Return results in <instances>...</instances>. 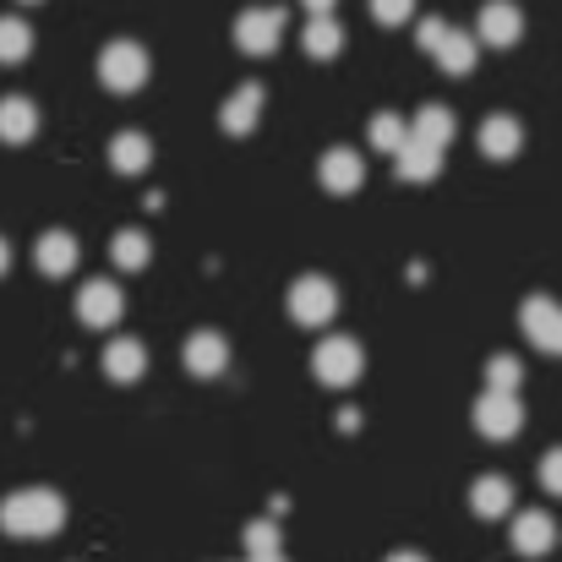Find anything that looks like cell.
Masks as SVG:
<instances>
[{
    "instance_id": "obj_27",
    "label": "cell",
    "mask_w": 562,
    "mask_h": 562,
    "mask_svg": "<svg viewBox=\"0 0 562 562\" xmlns=\"http://www.w3.org/2000/svg\"><path fill=\"white\" fill-rule=\"evenodd\" d=\"M519 376H525L519 356H492V361H486V382H492L497 393H519Z\"/></svg>"
},
{
    "instance_id": "obj_4",
    "label": "cell",
    "mask_w": 562,
    "mask_h": 562,
    "mask_svg": "<svg viewBox=\"0 0 562 562\" xmlns=\"http://www.w3.org/2000/svg\"><path fill=\"white\" fill-rule=\"evenodd\" d=\"M99 82H104L110 93H137V88L148 82V49L132 44V38L104 44V55H99Z\"/></svg>"
},
{
    "instance_id": "obj_22",
    "label": "cell",
    "mask_w": 562,
    "mask_h": 562,
    "mask_svg": "<svg viewBox=\"0 0 562 562\" xmlns=\"http://www.w3.org/2000/svg\"><path fill=\"white\" fill-rule=\"evenodd\" d=\"M110 165H115V176H143V170L154 165V143H148L143 132H121V137L110 143Z\"/></svg>"
},
{
    "instance_id": "obj_15",
    "label": "cell",
    "mask_w": 562,
    "mask_h": 562,
    "mask_svg": "<svg viewBox=\"0 0 562 562\" xmlns=\"http://www.w3.org/2000/svg\"><path fill=\"white\" fill-rule=\"evenodd\" d=\"M552 547H558V525H552V514H541V508L514 514V552H519V558H547Z\"/></svg>"
},
{
    "instance_id": "obj_11",
    "label": "cell",
    "mask_w": 562,
    "mask_h": 562,
    "mask_svg": "<svg viewBox=\"0 0 562 562\" xmlns=\"http://www.w3.org/2000/svg\"><path fill=\"white\" fill-rule=\"evenodd\" d=\"M181 361H187L191 376H224V367H229V339L213 334V328H196L187 339V350H181Z\"/></svg>"
},
{
    "instance_id": "obj_17",
    "label": "cell",
    "mask_w": 562,
    "mask_h": 562,
    "mask_svg": "<svg viewBox=\"0 0 562 562\" xmlns=\"http://www.w3.org/2000/svg\"><path fill=\"white\" fill-rule=\"evenodd\" d=\"M148 372V345L143 339H110L104 345V376L110 382H143Z\"/></svg>"
},
{
    "instance_id": "obj_34",
    "label": "cell",
    "mask_w": 562,
    "mask_h": 562,
    "mask_svg": "<svg viewBox=\"0 0 562 562\" xmlns=\"http://www.w3.org/2000/svg\"><path fill=\"white\" fill-rule=\"evenodd\" d=\"M387 562H426V558H420V552H393Z\"/></svg>"
},
{
    "instance_id": "obj_35",
    "label": "cell",
    "mask_w": 562,
    "mask_h": 562,
    "mask_svg": "<svg viewBox=\"0 0 562 562\" xmlns=\"http://www.w3.org/2000/svg\"><path fill=\"white\" fill-rule=\"evenodd\" d=\"M251 562H284V558L279 552H262V558H251Z\"/></svg>"
},
{
    "instance_id": "obj_6",
    "label": "cell",
    "mask_w": 562,
    "mask_h": 562,
    "mask_svg": "<svg viewBox=\"0 0 562 562\" xmlns=\"http://www.w3.org/2000/svg\"><path fill=\"white\" fill-rule=\"evenodd\" d=\"M519 426H525V404H519V393H497V387H486V393L475 398V431H481V437L508 442V437H519Z\"/></svg>"
},
{
    "instance_id": "obj_2",
    "label": "cell",
    "mask_w": 562,
    "mask_h": 562,
    "mask_svg": "<svg viewBox=\"0 0 562 562\" xmlns=\"http://www.w3.org/2000/svg\"><path fill=\"white\" fill-rule=\"evenodd\" d=\"M415 38H420V49H426L448 77H470V71H475V55H481V38H475V33H464V27H453V22H442V16H426Z\"/></svg>"
},
{
    "instance_id": "obj_3",
    "label": "cell",
    "mask_w": 562,
    "mask_h": 562,
    "mask_svg": "<svg viewBox=\"0 0 562 562\" xmlns=\"http://www.w3.org/2000/svg\"><path fill=\"white\" fill-rule=\"evenodd\" d=\"M312 372H317V382H328V387H350V382H361V372H367V350H361V339H350V334L323 339V345L312 350Z\"/></svg>"
},
{
    "instance_id": "obj_9",
    "label": "cell",
    "mask_w": 562,
    "mask_h": 562,
    "mask_svg": "<svg viewBox=\"0 0 562 562\" xmlns=\"http://www.w3.org/2000/svg\"><path fill=\"white\" fill-rule=\"evenodd\" d=\"M519 33H525V11H519L514 0H492V5H481V16H475V38H481V44L508 49V44H519Z\"/></svg>"
},
{
    "instance_id": "obj_13",
    "label": "cell",
    "mask_w": 562,
    "mask_h": 562,
    "mask_svg": "<svg viewBox=\"0 0 562 562\" xmlns=\"http://www.w3.org/2000/svg\"><path fill=\"white\" fill-rule=\"evenodd\" d=\"M77 235L71 229H44L38 235V246H33V262H38V273L44 279H66L71 268H77Z\"/></svg>"
},
{
    "instance_id": "obj_30",
    "label": "cell",
    "mask_w": 562,
    "mask_h": 562,
    "mask_svg": "<svg viewBox=\"0 0 562 562\" xmlns=\"http://www.w3.org/2000/svg\"><path fill=\"white\" fill-rule=\"evenodd\" d=\"M541 486H547L552 497H562V448H552V453L541 459Z\"/></svg>"
},
{
    "instance_id": "obj_10",
    "label": "cell",
    "mask_w": 562,
    "mask_h": 562,
    "mask_svg": "<svg viewBox=\"0 0 562 562\" xmlns=\"http://www.w3.org/2000/svg\"><path fill=\"white\" fill-rule=\"evenodd\" d=\"M317 181L334 191V196H350V191L367 187V165H361L356 148H328L323 165H317Z\"/></svg>"
},
{
    "instance_id": "obj_29",
    "label": "cell",
    "mask_w": 562,
    "mask_h": 562,
    "mask_svg": "<svg viewBox=\"0 0 562 562\" xmlns=\"http://www.w3.org/2000/svg\"><path fill=\"white\" fill-rule=\"evenodd\" d=\"M372 16L382 27H398V22L415 16V0H372Z\"/></svg>"
},
{
    "instance_id": "obj_31",
    "label": "cell",
    "mask_w": 562,
    "mask_h": 562,
    "mask_svg": "<svg viewBox=\"0 0 562 562\" xmlns=\"http://www.w3.org/2000/svg\"><path fill=\"white\" fill-rule=\"evenodd\" d=\"M334 5H339V0H306V11H312V16H334Z\"/></svg>"
},
{
    "instance_id": "obj_8",
    "label": "cell",
    "mask_w": 562,
    "mask_h": 562,
    "mask_svg": "<svg viewBox=\"0 0 562 562\" xmlns=\"http://www.w3.org/2000/svg\"><path fill=\"white\" fill-rule=\"evenodd\" d=\"M121 312H126L121 284H110V279H88V284L77 290V323H82V328H115Z\"/></svg>"
},
{
    "instance_id": "obj_12",
    "label": "cell",
    "mask_w": 562,
    "mask_h": 562,
    "mask_svg": "<svg viewBox=\"0 0 562 562\" xmlns=\"http://www.w3.org/2000/svg\"><path fill=\"white\" fill-rule=\"evenodd\" d=\"M393 176H398V181H409V187L437 181V176H442V148H431V143L409 137V143L393 154Z\"/></svg>"
},
{
    "instance_id": "obj_20",
    "label": "cell",
    "mask_w": 562,
    "mask_h": 562,
    "mask_svg": "<svg viewBox=\"0 0 562 562\" xmlns=\"http://www.w3.org/2000/svg\"><path fill=\"white\" fill-rule=\"evenodd\" d=\"M558 317H562V306L552 301V295H530V301L519 306V323H525V334H530V345H536V350H547V345H552Z\"/></svg>"
},
{
    "instance_id": "obj_28",
    "label": "cell",
    "mask_w": 562,
    "mask_h": 562,
    "mask_svg": "<svg viewBox=\"0 0 562 562\" xmlns=\"http://www.w3.org/2000/svg\"><path fill=\"white\" fill-rule=\"evenodd\" d=\"M246 552H251V558H262V552H279V525H273V519H257V525H246Z\"/></svg>"
},
{
    "instance_id": "obj_7",
    "label": "cell",
    "mask_w": 562,
    "mask_h": 562,
    "mask_svg": "<svg viewBox=\"0 0 562 562\" xmlns=\"http://www.w3.org/2000/svg\"><path fill=\"white\" fill-rule=\"evenodd\" d=\"M235 44L246 55H273L284 44V11L279 5H251L235 16Z\"/></svg>"
},
{
    "instance_id": "obj_32",
    "label": "cell",
    "mask_w": 562,
    "mask_h": 562,
    "mask_svg": "<svg viewBox=\"0 0 562 562\" xmlns=\"http://www.w3.org/2000/svg\"><path fill=\"white\" fill-rule=\"evenodd\" d=\"M5 268H11V240L0 235V273H5Z\"/></svg>"
},
{
    "instance_id": "obj_18",
    "label": "cell",
    "mask_w": 562,
    "mask_h": 562,
    "mask_svg": "<svg viewBox=\"0 0 562 562\" xmlns=\"http://www.w3.org/2000/svg\"><path fill=\"white\" fill-rule=\"evenodd\" d=\"M470 508H475L481 519H508V514H514V486H508L503 475H481V481L470 486Z\"/></svg>"
},
{
    "instance_id": "obj_24",
    "label": "cell",
    "mask_w": 562,
    "mask_h": 562,
    "mask_svg": "<svg viewBox=\"0 0 562 562\" xmlns=\"http://www.w3.org/2000/svg\"><path fill=\"white\" fill-rule=\"evenodd\" d=\"M110 257H115V268L143 273V268L154 262V246H148V235H143V229H121V235L110 240Z\"/></svg>"
},
{
    "instance_id": "obj_5",
    "label": "cell",
    "mask_w": 562,
    "mask_h": 562,
    "mask_svg": "<svg viewBox=\"0 0 562 562\" xmlns=\"http://www.w3.org/2000/svg\"><path fill=\"white\" fill-rule=\"evenodd\" d=\"M334 312H339V290H334V279H323V273H301V279L290 284V317H295L301 328H323V323H334Z\"/></svg>"
},
{
    "instance_id": "obj_1",
    "label": "cell",
    "mask_w": 562,
    "mask_h": 562,
    "mask_svg": "<svg viewBox=\"0 0 562 562\" xmlns=\"http://www.w3.org/2000/svg\"><path fill=\"white\" fill-rule=\"evenodd\" d=\"M60 525H66V503H60V492H49V486H22V492L0 497V530L16 536V541L60 536Z\"/></svg>"
},
{
    "instance_id": "obj_23",
    "label": "cell",
    "mask_w": 562,
    "mask_h": 562,
    "mask_svg": "<svg viewBox=\"0 0 562 562\" xmlns=\"http://www.w3.org/2000/svg\"><path fill=\"white\" fill-rule=\"evenodd\" d=\"M301 44H306V55H312V60H334V55L345 49V27H339L334 16H312V22H306V33H301Z\"/></svg>"
},
{
    "instance_id": "obj_14",
    "label": "cell",
    "mask_w": 562,
    "mask_h": 562,
    "mask_svg": "<svg viewBox=\"0 0 562 562\" xmlns=\"http://www.w3.org/2000/svg\"><path fill=\"white\" fill-rule=\"evenodd\" d=\"M262 82H246V88H235L224 104H218V126L229 132V137H246L251 126H257V115H262Z\"/></svg>"
},
{
    "instance_id": "obj_26",
    "label": "cell",
    "mask_w": 562,
    "mask_h": 562,
    "mask_svg": "<svg viewBox=\"0 0 562 562\" xmlns=\"http://www.w3.org/2000/svg\"><path fill=\"white\" fill-rule=\"evenodd\" d=\"M27 49H33V27L22 16H0V66L27 60Z\"/></svg>"
},
{
    "instance_id": "obj_33",
    "label": "cell",
    "mask_w": 562,
    "mask_h": 562,
    "mask_svg": "<svg viewBox=\"0 0 562 562\" xmlns=\"http://www.w3.org/2000/svg\"><path fill=\"white\" fill-rule=\"evenodd\" d=\"M552 356H562V317H558V328H552V345H547Z\"/></svg>"
},
{
    "instance_id": "obj_36",
    "label": "cell",
    "mask_w": 562,
    "mask_h": 562,
    "mask_svg": "<svg viewBox=\"0 0 562 562\" xmlns=\"http://www.w3.org/2000/svg\"><path fill=\"white\" fill-rule=\"evenodd\" d=\"M27 5H33V0H27Z\"/></svg>"
},
{
    "instance_id": "obj_16",
    "label": "cell",
    "mask_w": 562,
    "mask_h": 562,
    "mask_svg": "<svg viewBox=\"0 0 562 562\" xmlns=\"http://www.w3.org/2000/svg\"><path fill=\"white\" fill-rule=\"evenodd\" d=\"M475 143H481V154H486V159L508 165V159H514V154L525 148V126H519L514 115H486V121H481V137H475Z\"/></svg>"
},
{
    "instance_id": "obj_25",
    "label": "cell",
    "mask_w": 562,
    "mask_h": 562,
    "mask_svg": "<svg viewBox=\"0 0 562 562\" xmlns=\"http://www.w3.org/2000/svg\"><path fill=\"white\" fill-rule=\"evenodd\" d=\"M367 137H372L376 154H387V159H393V154L409 143V121H404V115H393V110H376L372 126H367Z\"/></svg>"
},
{
    "instance_id": "obj_19",
    "label": "cell",
    "mask_w": 562,
    "mask_h": 562,
    "mask_svg": "<svg viewBox=\"0 0 562 562\" xmlns=\"http://www.w3.org/2000/svg\"><path fill=\"white\" fill-rule=\"evenodd\" d=\"M33 132H38V110H33V99L5 93V99H0V143H27Z\"/></svg>"
},
{
    "instance_id": "obj_21",
    "label": "cell",
    "mask_w": 562,
    "mask_h": 562,
    "mask_svg": "<svg viewBox=\"0 0 562 562\" xmlns=\"http://www.w3.org/2000/svg\"><path fill=\"white\" fill-rule=\"evenodd\" d=\"M409 137H420V143H431V148H442V154H448V143L459 137V121H453V110L426 104V110L409 121Z\"/></svg>"
}]
</instances>
